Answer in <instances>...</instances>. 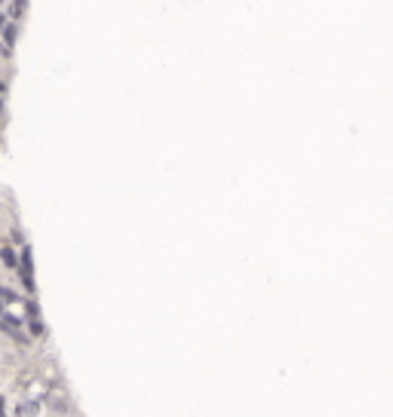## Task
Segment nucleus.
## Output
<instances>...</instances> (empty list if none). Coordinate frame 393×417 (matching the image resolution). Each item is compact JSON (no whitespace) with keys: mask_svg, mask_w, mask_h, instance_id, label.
I'll list each match as a JSON object with an SVG mask.
<instances>
[{"mask_svg":"<svg viewBox=\"0 0 393 417\" xmlns=\"http://www.w3.org/2000/svg\"><path fill=\"white\" fill-rule=\"evenodd\" d=\"M25 313H28V304H25V298H19V295H13L10 289H0V316H3L6 322H25Z\"/></svg>","mask_w":393,"mask_h":417,"instance_id":"f257e3e1","label":"nucleus"},{"mask_svg":"<svg viewBox=\"0 0 393 417\" xmlns=\"http://www.w3.org/2000/svg\"><path fill=\"white\" fill-rule=\"evenodd\" d=\"M22 276H25V282H28V285L34 282V280H31V252H28V249L22 252Z\"/></svg>","mask_w":393,"mask_h":417,"instance_id":"f03ea898","label":"nucleus"},{"mask_svg":"<svg viewBox=\"0 0 393 417\" xmlns=\"http://www.w3.org/2000/svg\"><path fill=\"white\" fill-rule=\"evenodd\" d=\"M0 52H3V46H0Z\"/></svg>","mask_w":393,"mask_h":417,"instance_id":"7ed1b4c3","label":"nucleus"}]
</instances>
